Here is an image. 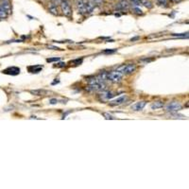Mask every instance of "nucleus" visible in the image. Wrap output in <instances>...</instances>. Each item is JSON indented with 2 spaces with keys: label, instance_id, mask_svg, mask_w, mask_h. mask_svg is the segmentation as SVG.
Wrapping results in <instances>:
<instances>
[{
  "label": "nucleus",
  "instance_id": "10",
  "mask_svg": "<svg viewBox=\"0 0 189 189\" xmlns=\"http://www.w3.org/2000/svg\"><path fill=\"white\" fill-rule=\"evenodd\" d=\"M28 69H29V71L30 73H39L40 71L43 69V65H40V64H35V65L29 66Z\"/></svg>",
  "mask_w": 189,
  "mask_h": 189
},
{
  "label": "nucleus",
  "instance_id": "23",
  "mask_svg": "<svg viewBox=\"0 0 189 189\" xmlns=\"http://www.w3.org/2000/svg\"><path fill=\"white\" fill-rule=\"evenodd\" d=\"M116 50L115 49H110V50H104L103 51V53H106V54H111V53H114V52H115Z\"/></svg>",
  "mask_w": 189,
  "mask_h": 189
},
{
  "label": "nucleus",
  "instance_id": "16",
  "mask_svg": "<svg viewBox=\"0 0 189 189\" xmlns=\"http://www.w3.org/2000/svg\"><path fill=\"white\" fill-rule=\"evenodd\" d=\"M7 15H8L7 11L0 6V18H5V17H7Z\"/></svg>",
  "mask_w": 189,
  "mask_h": 189
},
{
  "label": "nucleus",
  "instance_id": "13",
  "mask_svg": "<svg viewBox=\"0 0 189 189\" xmlns=\"http://www.w3.org/2000/svg\"><path fill=\"white\" fill-rule=\"evenodd\" d=\"M151 109L152 110H158V109H161L164 107V102L163 101H155V102H153L151 104Z\"/></svg>",
  "mask_w": 189,
  "mask_h": 189
},
{
  "label": "nucleus",
  "instance_id": "24",
  "mask_svg": "<svg viewBox=\"0 0 189 189\" xmlns=\"http://www.w3.org/2000/svg\"><path fill=\"white\" fill-rule=\"evenodd\" d=\"M133 10H135V13H136V14H143V13H142V10H141L140 9H138V8H133Z\"/></svg>",
  "mask_w": 189,
  "mask_h": 189
},
{
  "label": "nucleus",
  "instance_id": "11",
  "mask_svg": "<svg viewBox=\"0 0 189 189\" xmlns=\"http://www.w3.org/2000/svg\"><path fill=\"white\" fill-rule=\"evenodd\" d=\"M114 93L113 92H110V91H107V92H103L102 94H101V98L102 99H104V100H110L111 98H114Z\"/></svg>",
  "mask_w": 189,
  "mask_h": 189
},
{
  "label": "nucleus",
  "instance_id": "15",
  "mask_svg": "<svg viewBox=\"0 0 189 189\" xmlns=\"http://www.w3.org/2000/svg\"><path fill=\"white\" fill-rule=\"evenodd\" d=\"M30 93L32 94H35V96H43V94L45 93V91L44 90H31L30 91Z\"/></svg>",
  "mask_w": 189,
  "mask_h": 189
},
{
  "label": "nucleus",
  "instance_id": "6",
  "mask_svg": "<svg viewBox=\"0 0 189 189\" xmlns=\"http://www.w3.org/2000/svg\"><path fill=\"white\" fill-rule=\"evenodd\" d=\"M2 72H3L4 74H7V75H13V76H16V75L20 74V68L15 67V66H13V67H8L7 69L3 70Z\"/></svg>",
  "mask_w": 189,
  "mask_h": 189
},
{
  "label": "nucleus",
  "instance_id": "14",
  "mask_svg": "<svg viewBox=\"0 0 189 189\" xmlns=\"http://www.w3.org/2000/svg\"><path fill=\"white\" fill-rule=\"evenodd\" d=\"M6 11H7V14H10V11H11V8H10V3L8 2V1H3V3L0 5Z\"/></svg>",
  "mask_w": 189,
  "mask_h": 189
},
{
  "label": "nucleus",
  "instance_id": "4",
  "mask_svg": "<svg viewBox=\"0 0 189 189\" xmlns=\"http://www.w3.org/2000/svg\"><path fill=\"white\" fill-rule=\"evenodd\" d=\"M105 88H106V85L103 83V82L98 81V82H96V83L90 84L86 88V90L91 91V92H98V91H103V90H105Z\"/></svg>",
  "mask_w": 189,
  "mask_h": 189
},
{
  "label": "nucleus",
  "instance_id": "17",
  "mask_svg": "<svg viewBox=\"0 0 189 189\" xmlns=\"http://www.w3.org/2000/svg\"><path fill=\"white\" fill-rule=\"evenodd\" d=\"M91 3L96 7V6H101L103 4V0H91Z\"/></svg>",
  "mask_w": 189,
  "mask_h": 189
},
{
  "label": "nucleus",
  "instance_id": "21",
  "mask_svg": "<svg viewBox=\"0 0 189 189\" xmlns=\"http://www.w3.org/2000/svg\"><path fill=\"white\" fill-rule=\"evenodd\" d=\"M60 61V58H48L46 60L47 63H52V62H58Z\"/></svg>",
  "mask_w": 189,
  "mask_h": 189
},
{
  "label": "nucleus",
  "instance_id": "25",
  "mask_svg": "<svg viewBox=\"0 0 189 189\" xmlns=\"http://www.w3.org/2000/svg\"><path fill=\"white\" fill-rule=\"evenodd\" d=\"M50 1H51L52 3L58 5V4H60V1H61V0H50Z\"/></svg>",
  "mask_w": 189,
  "mask_h": 189
},
{
  "label": "nucleus",
  "instance_id": "27",
  "mask_svg": "<svg viewBox=\"0 0 189 189\" xmlns=\"http://www.w3.org/2000/svg\"><path fill=\"white\" fill-rule=\"evenodd\" d=\"M172 1H174V2H180L181 0H172Z\"/></svg>",
  "mask_w": 189,
  "mask_h": 189
},
{
  "label": "nucleus",
  "instance_id": "8",
  "mask_svg": "<svg viewBox=\"0 0 189 189\" xmlns=\"http://www.w3.org/2000/svg\"><path fill=\"white\" fill-rule=\"evenodd\" d=\"M126 100H127V96H126V94H122V96L118 97V98H116L115 99L112 100V101L110 102V105H112V106L121 105V104H123Z\"/></svg>",
  "mask_w": 189,
  "mask_h": 189
},
{
  "label": "nucleus",
  "instance_id": "5",
  "mask_svg": "<svg viewBox=\"0 0 189 189\" xmlns=\"http://www.w3.org/2000/svg\"><path fill=\"white\" fill-rule=\"evenodd\" d=\"M122 77H123V74L121 72H119L118 70H116V71H112V72L108 73L107 79H109L113 82H117L122 79Z\"/></svg>",
  "mask_w": 189,
  "mask_h": 189
},
{
  "label": "nucleus",
  "instance_id": "9",
  "mask_svg": "<svg viewBox=\"0 0 189 189\" xmlns=\"http://www.w3.org/2000/svg\"><path fill=\"white\" fill-rule=\"evenodd\" d=\"M147 102L146 101H138L136 103H134L133 105H132V110L133 111H141V110H143L144 107L146 106Z\"/></svg>",
  "mask_w": 189,
  "mask_h": 189
},
{
  "label": "nucleus",
  "instance_id": "7",
  "mask_svg": "<svg viewBox=\"0 0 189 189\" xmlns=\"http://www.w3.org/2000/svg\"><path fill=\"white\" fill-rule=\"evenodd\" d=\"M76 6H77L78 10H79V14H87L83 0H77V1H76Z\"/></svg>",
  "mask_w": 189,
  "mask_h": 189
},
{
  "label": "nucleus",
  "instance_id": "20",
  "mask_svg": "<svg viewBox=\"0 0 189 189\" xmlns=\"http://www.w3.org/2000/svg\"><path fill=\"white\" fill-rule=\"evenodd\" d=\"M173 36H177L179 38H185V37H188L187 33H182V34H172Z\"/></svg>",
  "mask_w": 189,
  "mask_h": 189
},
{
  "label": "nucleus",
  "instance_id": "26",
  "mask_svg": "<svg viewBox=\"0 0 189 189\" xmlns=\"http://www.w3.org/2000/svg\"><path fill=\"white\" fill-rule=\"evenodd\" d=\"M64 65H65V64H64V63H59L57 66H58V67H64Z\"/></svg>",
  "mask_w": 189,
  "mask_h": 189
},
{
  "label": "nucleus",
  "instance_id": "3",
  "mask_svg": "<svg viewBox=\"0 0 189 189\" xmlns=\"http://www.w3.org/2000/svg\"><path fill=\"white\" fill-rule=\"evenodd\" d=\"M182 104L178 101H172L170 103H168L167 106H165V110H167L168 112H178L182 109Z\"/></svg>",
  "mask_w": 189,
  "mask_h": 189
},
{
  "label": "nucleus",
  "instance_id": "18",
  "mask_svg": "<svg viewBox=\"0 0 189 189\" xmlns=\"http://www.w3.org/2000/svg\"><path fill=\"white\" fill-rule=\"evenodd\" d=\"M156 1L161 6H167V4H168V0H156Z\"/></svg>",
  "mask_w": 189,
  "mask_h": 189
},
{
  "label": "nucleus",
  "instance_id": "12",
  "mask_svg": "<svg viewBox=\"0 0 189 189\" xmlns=\"http://www.w3.org/2000/svg\"><path fill=\"white\" fill-rule=\"evenodd\" d=\"M48 10H49V11L50 13L52 14H54V15H58V7H57V5L56 4H54V3H50L49 5H48Z\"/></svg>",
  "mask_w": 189,
  "mask_h": 189
},
{
  "label": "nucleus",
  "instance_id": "22",
  "mask_svg": "<svg viewBox=\"0 0 189 189\" xmlns=\"http://www.w3.org/2000/svg\"><path fill=\"white\" fill-rule=\"evenodd\" d=\"M103 116H105L106 119H114V118L113 115H111V114H106V113L103 114Z\"/></svg>",
  "mask_w": 189,
  "mask_h": 189
},
{
  "label": "nucleus",
  "instance_id": "1",
  "mask_svg": "<svg viewBox=\"0 0 189 189\" xmlns=\"http://www.w3.org/2000/svg\"><path fill=\"white\" fill-rule=\"evenodd\" d=\"M60 5H61V9H62L63 14L65 16L70 17L71 15H72V9H71V6H70V4H69V2L67 1V0H61Z\"/></svg>",
  "mask_w": 189,
  "mask_h": 189
},
{
  "label": "nucleus",
  "instance_id": "2",
  "mask_svg": "<svg viewBox=\"0 0 189 189\" xmlns=\"http://www.w3.org/2000/svg\"><path fill=\"white\" fill-rule=\"evenodd\" d=\"M135 70H136V65L133 64H129L123 65L118 69V71L121 72L123 75L124 74H132V73L134 72Z\"/></svg>",
  "mask_w": 189,
  "mask_h": 189
},
{
  "label": "nucleus",
  "instance_id": "19",
  "mask_svg": "<svg viewBox=\"0 0 189 189\" xmlns=\"http://www.w3.org/2000/svg\"><path fill=\"white\" fill-rule=\"evenodd\" d=\"M144 4V6L145 7H147V8H148V9H150V8H152V5H151V3L149 2V1H148V0H144L143 2H142Z\"/></svg>",
  "mask_w": 189,
  "mask_h": 189
}]
</instances>
